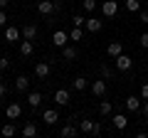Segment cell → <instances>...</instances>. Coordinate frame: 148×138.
I'll return each mask as SVG.
<instances>
[{"label":"cell","mask_w":148,"mask_h":138,"mask_svg":"<svg viewBox=\"0 0 148 138\" xmlns=\"http://www.w3.org/2000/svg\"><path fill=\"white\" fill-rule=\"evenodd\" d=\"M111 123H114L116 131H126V128H128V116H123V113H114V116H111Z\"/></svg>","instance_id":"4"},{"label":"cell","mask_w":148,"mask_h":138,"mask_svg":"<svg viewBox=\"0 0 148 138\" xmlns=\"http://www.w3.org/2000/svg\"><path fill=\"white\" fill-rule=\"evenodd\" d=\"M84 22H86V20H84L82 15H74V17H72V25H74V27H84Z\"/></svg>","instance_id":"29"},{"label":"cell","mask_w":148,"mask_h":138,"mask_svg":"<svg viewBox=\"0 0 148 138\" xmlns=\"http://www.w3.org/2000/svg\"><path fill=\"white\" fill-rule=\"evenodd\" d=\"M82 5H84V10H86V12H94V10H96V0H84Z\"/></svg>","instance_id":"28"},{"label":"cell","mask_w":148,"mask_h":138,"mask_svg":"<svg viewBox=\"0 0 148 138\" xmlns=\"http://www.w3.org/2000/svg\"><path fill=\"white\" fill-rule=\"evenodd\" d=\"M20 27H15V25H10V27H5V40L8 42H17V40H20Z\"/></svg>","instance_id":"12"},{"label":"cell","mask_w":148,"mask_h":138,"mask_svg":"<svg viewBox=\"0 0 148 138\" xmlns=\"http://www.w3.org/2000/svg\"><path fill=\"white\" fill-rule=\"evenodd\" d=\"M8 3H10V0H0V10H5V8H8Z\"/></svg>","instance_id":"38"},{"label":"cell","mask_w":148,"mask_h":138,"mask_svg":"<svg viewBox=\"0 0 148 138\" xmlns=\"http://www.w3.org/2000/svg\"><path fill=\"white\" fill-rule=\"evenodd\" d=\"M5 22H8V17H5V10H0V27H5Z\"/></svg>","instance_id":"35"},{"label":"cell","mask_w":148,"mask_h":138,"mask_svg":"<svg viewBox=\"0 0 148 138\" xmlns=\"http://www.w3.org/2000/svg\"><path fill=\"white\" fill-rule=\"evenodd\" d=\"M27 104H30L32 109H37L42 104V94H40V91H30V94H27Z\"/></svg>","instance_id":"17"},{"label":"cell","mask_w":148,"mask_h":138,"mask_svg":"<svg viewBox=\"0 0 148 138\" xmlns=\"http://www.w3.org/2000/svg\"><path fill=\"white\" fill-rule=\"evenodd\" d=\"M86 86H89V81H86L84 77H77V79L72 81V89H74V91H84Z\"/></svg>","instance_id":"21"},{"label":"cell","mask_w":148,"mask_h":138,"mask_svg":"<svg viewBox=\"0 0 148 138\" xmlns=\"http://www.w3.org/2000/svg\"><path fill=\"white\" fill-rule=\"evenodd\" d=\"M91 94H94V96H104V94H106V81H104V79L91 81Z\"/></svg>","instance_id":"14"},{"label":"cell","mask_w":148,"mask_h":138,"mask_svg":"<svg viewBox=\"0 0 148 138\" xmlns=\"http://www.w3.org/2000/svg\"><path fill=\"white\" fill-rule=\"evenodd\" d=\"M141 22H148V10H141Z\"/></svg>","instance_id":"37"},{"label":"cell","mask_w":148,"mask_h":138,"mask_svg":"<svg viewBox=\"0 0 148 138\" xmlns=\"http://www.w3.org/2000/svg\"><path fill=\"white\" fill-rule=\"evenodd\" d=\"M69 42V32H64V30H57L52 35V44L54 47H64V44Z\"/></svg>","instance_id":"7"},{"label":"cell","mask_w":148,"mask_h":138,"mask_svg":"<svg viewBox=\"0 0 148 138\" xmlns=\"http://www.w3.org/2000/svg\"><path fill=\"white\" fill-rule=\"evenodd\" d=\"M141 96H126L123 99V106H126V111H131V113H136V111H141Z\"/></svg>","instance_id":"3"},{"label":"cell","mask_w":148,"mask_h":138,"mask_svg":"<svg viewBox=\"0 0 148 138\" xmlns=\"http://www.w3.org/2000/svg\"><path fill=\"white\" fill-rule=\"evenodd\" d=\"M37 12L40 15H52V12H57V3L54 0H40L37 3Z\"/></svg>","instance_id":"1"},{"label":"cell","mask_w":148,"mask_h":138,"mask_svg":"<svg viewBox=\"0 0 148 138\" xmlns=\"http://www.w3.org/2000/svg\"><path fill=\"white\" fill-rule=\"evenodd\" d=\"M131 67H133V59L128 57V54H119L116 57V69L119 72H128Z\"/></svg>","instance_id":"5"},{"label":"cell","mask_w":148,"mask_h":138,"mask_svg":"<svg viewBox=\"0 0 148 138\" xmlns=\"http://www.w3.org/2000/svg\"><path fill=\"white\" fill-rule=\"evenodd\" d=\"M111 74H114V72H111L106 64H101V77H104V79H111Z\"/></svg>","instance_id":"31"},{"label":"cell","mask_w":148,"mask_h":138,"mask_svg":"<svg viewBox=\"0 0 148 138\" xmlns=\"http://www.w3.org/2000/svg\"><path fill=\"white\" fill-rule=\"evenodd\" d=\"M69 40H72V42H82V40H84V27H74V30L69 32Z\"/></svg>","instance_id":"22"},{"label":"cell","mask_w":148,"mask_h":138,"mask_svg":"<svg viewBox=\"0 0 148 138\" xmlns=\"http://www.w3.org/2000/svg\"><path fill=\"white\" fill-rule=\"evenodd\" d=\"M8 69H10V59L0 57V72H8Z\"/></svg>","instance_id":"30"},{"label":"cell","mask_w":148,"mask_h":138,"mask_svg":"<svg viewBox=\"0 0 148 138\" xmlns=\"http://www.w3.org/2000/svg\"><path fill=\"white\" fill-rule=\"evenodd\" d=\"M22 136H25V138H35V136H37V126H35V123H25Z\"/></svg>","instance_id":"23"},{"label":"cell","mask_w":148,"mask_h":138,"mask_svg":"<svg viewBox=\"0 0 148 138\" xmlns=\"http://www.w3.org/2000/svg\"><path fill=\"white\" fill-rule=\"evenodd\" d=\"M49 72H52L49 62H37V64H35V74H37V79H47Z\"/></svg>","instance_id":"6"},{"label":"cell","mask_w":148,"mask_h":138,"mask_svg":"<svg viewBox=\"0 0 148 138\" xmlns=\"http://www.w3.org/2000/svg\"><path fill=\"white\" fill-rule=\"evenodd\" d=\"M79 131H82V133H89V136H91V131H94V121H89V118L79 121Z\"/></svg>","instance_id":"24"},{"label":"cell","mask_w":148,"mask_h":138,"mask_svg":"<svg viewBox=\"0 0 148 138\" xmlns=\"http://www.w3.org/2000/svg\"><path fill=\"white\" fill-rule=\"evenodd\" d=\"M111 111H114L111 101H101V104H99V113H101V116H111Z\"/></svg>","instance_id":"25"},{"label":"cell","mask_w":148,"mask_h":138,"mask_svg":"<svg viewBox=\"0 0 148 138\" xmlns=\"http://www.w3.org/2000/svg\"><path fill=\"white\" fill-rule=\"evenodd\" d=\"M101 10H104V17H114L119 12V3L116 0H106L104 5H101Z\"/></svg>","instance_id":"8"},{"label":"cell","mask_w":148,"mask_h":138,"mask_svg":"<svg viewBox=\"0 0 148 138\" xmlns=\"http://www.w3.org/2000/svg\"><path fill=\"white\" fill-rule=\"evenodd\" d=\"M0 133H3V136H5V138H10V136H15V126H12V123H5V126L0 128Z\"/></svg>","instance_id":"27"},{"label":"cell","mask_w":148,"mask_h":138,"mask_svg":"<svg viewBox=\"0 0 148 138\" xmlns=\"http://www.w3.org/2000/svg\"><path fill=\"white\" fill-rule=\"evenodd\" d=\"M5 94H8V86L3 84V81H0V99H3V96H5Z\"/></svg>","instance_id":"36"},{"label":"cell","mask_w":148,"mask_h":138,"mask_svg":"<svg viewBox=\"0 0 148 138\" xmlns=\"http://www.w3.org/2000/svg\"><path fill=\"white\" fill-rule=\"evenodd\" d=\"M138 42H141V47H148V32H143L141 37H138Z\"/></svg>","instance_id":"34"},{"label":"cell","mask_w":148,"mask_h":138,"mask_svg":"<svg viewBox=\"0 0 148 138\" xmlns=\"http://www.w3.org/2000/svg\"><path fill=\"white\" fill-rule=\"evenodd\" d=\"M79 133H82L79 128H74L72 123H67V126H64L62 131H59V136H62V138H74V136H79Z\"/></svg>","instance_id":"16"},{"label":"cell","mask_w":148,"mask_h":138,"mask_svg":"<svg viewBox=\"0 0 148 138\" xmlns=\"http://www.w3.org/2000/svg\"><path fill=\"white\" fill-rule=\"evenodd\" d=\"M101 131H104V128H101V123L94 121V131H91V136H101Z\"/></svg>","instance_id":"32"},{"label":"cell","mask_w":148,"mask_h":138,"mask_svg":"<svg viewBox=\"0 0 148 138\" xmlns=\"http://www.w3.org/2000/svg\"><path fill=\"white\" fill-rule=\"evenodd\" d=\"M62 57L67 59V62H74V59L79 57V52H77V47H72V44H64L62 47Z\"/></svg>","instance_id":"13"},{"label":"cell","mask_w":148,"mask_h":138,"mask_svg":"<svg viewBox=\"0 0 148 138\" xmlns=\"http://www.w3.org/2000/svg\"><path fill=\"white\" fill-rule=\"evenodd\" d=\"M126 10L128 12H141V3L138 0H126Z\"/></svg>","instance_id":"26"},{"label":"cell","mask_w":148,"mask_h":138,"mask_svg":"<svg viewBox=\"0 0 148 138\" xmlns=\"http://www.w3.org/2000/svg\"><path fill=\"white\" fill-rule=\"evenodd\" d=\"M30 84H32V81L27 79L25 74H22V77H17V79H15V89H17V91H27V89H30Z\"/></svg>","instance_id":"20"},{"label":"cell","mask_w":148,"mask_h":138,"mask_svg":"<svg viewBox=\"0 0 148 138\" xmlns=\"http://www.w3.org/2000/svg\"><path fill=\"white\" fill-rule=\"evenodd\" d=\"M54 104H57V106H67L69 104V91L67 89H57L54 91Z\"/></svg>","instance_id":"10"},{"label":"cell","mask_w":148,"mask_h":138,"mask_svg":"<svg viewBox=\"0 0 148 138\" xmlns=\"http://www.w3.org/2000/svg\"><path fill=\"white\" fill-rule=\"evenodd\" d=\"M141 99L148 101V84H141Z\"/></svg>","instance_id":"33"},{"label":"cell","mask_w":148,"mask_h":138,"mask_svg":"<svg viewBox=\"0 0 148 138\" xmlns=\"http://www.w3.org/2000/svg\"><path fill=\"white\" fill-rule=\"evenodd\" d=\"M20 32H22V37H25V40H35L37 37V25H25Z\"/></svg>","instance_id":"19"},{"label":"cell","mask_w":148,"mask_h":138,"mask_svg":"<svg viewBox=\"0 0 148 138\" xmlns=\"http://www.w3.org/2000/svg\"><path fill=\"white\" fill-rule=\"evenodd\" d=\"M42 121L47 123V126H54V123L59 121V113L54 111V109H45V113H42Z\"/></svg>","instance_id":"11"},{"label":"cell","mask_w":148,"mask_h":138,"mask_svg":"<svg viewBox=\"0 0 148 138\" xmlns=\"http://www.w3.org/2000/svg\"><path fill=\"white\" fill-rule=\"evenodd\" d=\"M32 52H35V44H32V40H25V42L20 44V54H22V57H32Z\"/></svg>","instance_id":"18"},{"label":"cell","mask_w":148,"mask_h":138,"mask_svg":"<svg viewBox=\"0 0 148 138\" xmlns=\"http://www.w3.org/2000/svg\"><path fill=\"white\" fill-rule=\"evenodd\" d=\"M101 27H104V20H99V17H86V22H84V30H89V32H99Z\"/></svg>","instance_id":"9"},{"label":"cell","mask_w":148,"mask_h":138,"mask_svg":"<svg viewBox=\"0 0 148 138\" xmlns=\"http://www.w3.org/2000/svg\"><path fill=\"white\" fill-rule=\"evenodd\" d=\"M143 113L148 116V101H143Z\"/></svg>","instance_id":"39"},{"label":"cell","mask_w":148,"mask_h":138,"mask_svg":"<svg viewBox=\"0 0 148 138\" xmlns=\"http://www.w3.org/2000/svg\"><path fill=\"white\" fill-rule=\"evenodd\" d=\"M20 113H22V106L17 104V101H12V104H8V106H5V118H8V121H17Z\"/></svg>","instance_id":"2"},{"label":"cell","mask_w":148,"mask_h":138,"mask_svg":"<svg viewBox=\"0 0 148 138\" xmlns=\"http://www.w3.org/2000/svg\"><path fill=\"white\" fill-rule=\"evenodd\" d=\"M106 52H109V57L116 59L119 54H123V44H121V42H111L109 47H106Z\"/></svg>","instance_id":"15"}]
</instances>
